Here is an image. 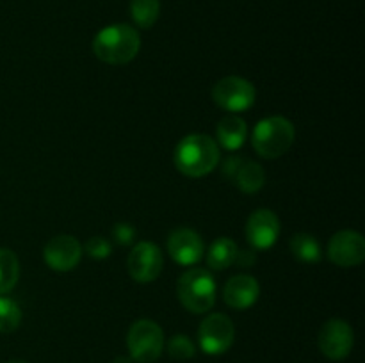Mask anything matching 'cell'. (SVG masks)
I'll return each mask as SVG.
<instances>
[{
    "label": "cell",
    "instance_id": "1",
    "mask_svg": "<svg viewBox=\"0 0 365 363\" xmlns=\"http://www.w3.org/2000/svg\"><path fill=\"white\" fill-rule=\"evenodd\" d=\"M221 160L220 144L205 134H189L175 148V166L189 178L212 173Z\"/></svg>",
    "mask_w": 365,
    "mask_h": 363
},
{
    "label": "cell",
    "instance_id": "2",
    "mask_svg": "<svg viewBox=\"0 0 365 363\" xmlns=\"http://www.w3.org/2000/svg\"><path fill=\"white\" fill-rule=\"evenodd\" d=\"M141 50V38L132 25L114 23L102 28L93 39V53L102 63L121 66L130 63Z\"/></svg>",
    "mask_w": 365,
    "mask_h": 363
},
{
    "label": "cell",
    "instance_id": "3",
    "mask_svg": "<svg viewBox=\"0 0 365 363\" xmlns=\"http://www.w3.org/2000/svg\"><path fill=\"white\" fill-rule=\"evenodd\" d=\"M294 125L284 116H269L260 120L252 132V146L264 159H278L294 144Z\"/></svg>",
    "mask_w": 365,
    "mask_h": 363
},
{
    "label": "cell",
    "instance_id": "4",
    "mask_svg": "<svg viewBox=\"0 0 365 363\" xmlns=\"http://www.w3.org/2000/svg\"><path fill=\"white\" fill-rule=\"evenodd\" d=\"M177 295L187 312L205 313L216 302V280L207 269H189L178 278Z\"/></svg>",
    "mask_w": 365,
    "mask_h": 363
},
{
    "label": "cell",
    "instance_id": "5",
    "mask_svg": "<svg viewBox=\"0 0 365 363\" xmlns=\"http://www.w3.org/2000/svg\"><path fill=\"white\" fill-rule=\"evenodd\" d=\"M130 358L138 363H153L164 351V333L155 320L139 319L127 335Z\"/></svg>",
    "mask_w": 365,
    "mask_h": 363
},
{
    "label": "cell",
    "instance_id": "6",
    "mask_svg": "<svg viewBox=\"0 0 365 363\" xmlns=\"http://www.w3.org/2000/svg\"><path fill=\"white\" fill-rule=\"evenodd\" d=\"M257 91L246 78L230 75L217 80L212 88V100L220 109L230 114L245 112L255 103Z\"/></svg>",
    "mask_w": 365,
    "mask_h": 363
},
{
    "label": "cell",
    "instance_id": "7",
    "mask_svg": "<svg viewBox=\"0 0 365 363\" xmlns=\"http://www.w3.org/2000/svg\"><path fill=\"white\" fill-rule=\"evenodd\" d=\"M234 338V322L225 313H210L198 327V344L205 354H223L232 347Z\"/></svg>",
    "mask_w": 365,
    "mask_h": 363
},
{
    "label": "cell",
    "instance_id": "8",
    "mask_svg": "<svg viewBox=\"0 0 365 363\" xmlns=\"http://www.w3.org/2000/svg\"><path fill=\"white\" fill-rule=\"evenodd\" d=\"M164 256L157 244L148 241L138 242L128 255V273L138 283H152L163 273Z\"/></svg>",
    "mask_w": 365,
    "mask_h": 363
},
{
    "label": "cell",
    "instance_id": "9",
    "mask_svg": "<svg viewBox=\"0 0 365 363\" xmlns=\"http://www.w3.org/2000/svg\"><path fill=\"white\" fill-rule=\"evenodd\" d=\"M317 344H319V351L328 359L339 362V359L348 358L349 352L353 351L355 333H353V327L346 320L330 319L321 327Z\"/></svg>",
    "mask_w": 365,
    "mask_h": 363
},
{
    "label": "cell",
    "instance_id": "10",
    "mask_svg": "<svg viewBox=\"0 0 365 363\" xmlns=\"http://www.w3.org/2000/svg\"><path fill=\"white\" fill-rule=\"evenodd\" d=\"M328 258L339 267H356L365 258V238L355 230H342L328 242Z\"/></svg>",
    "mask_w": 365,
    "mask_h": 363
},
{
    "label": "cell",
    "instance_id": "11",
    "mask_svg": "<svg viewBox=\"0 0 365 363\" xmlns=\"http://www.w3.org/2000/svg\"><path fill=\"white\" fill-rule=\"evenodd\" d=\"M82 251L84 248L73 235H57V237L50 238L48 244L45 246L43 258L52 270L68 273L78 265Z\"/></svg>",
    "mask_w": 365,
    "mask_h": 363
},
{
    "label": "cell",
    "instance_id": "12",
    "mask_svg": "<svg viewBox=\"0 0 365 363\" xmlns=\"http://www.w3.org/2000/svg\"><path fill=\"white\" fill-rule=\"evenodd\" d=\"M168 253L178 265L189 267L202 260L205 244L200 233L191 228H177L168 237Z\"/></svg>",
    "mask_w": 365,
    "mask_h": 363
},
{
    "label": "cell",
    "instance_id": "13",
    "mask_svg": "<svg viewBox=\"0 0 365 363\" xmlns=\"http://www.w3.org/2000/svg\"><path fill=\"white\" fill-rule=\"evenodd\" d=\"M280 235V219L269 209H259L248 217L246 238L255 249H269Z\"/></svg>",
    "mask_w": 365,
    "mask_h": 363
},
{
    "label": "cell",
    "instance_id": "14",
    "mask_svg": "<svg viewBox=\"0 0 365 363\" xmlns=\"http://www.w3.org/2000/svg\"><path fill=\"white\" fill-rule=\"evenodd\" d=\"M223 173L246 194H255L266 184V173L262 166L242 157H230L225 160Z\"/></svg>",
    "mask_w": 365,
    "mask_h": 363
},
{
    "label": "cell",
    "instance_id": "15",
    "mask_svg": "<svg viewBox=\"0 0 365 363\" xmlns=\"http://www.w3.org/2000/svg\"><path fill=\"white\" fill-rule=\"evenodd\" d=\"M260 287L257 280L248 274H237L230 278L223 288V299L230 308L248 310L259 299Z\"/></svg>",
    "mask_w": 365,
    "mask_h": 363
},
{
    "label": "cell",
    "instance_id": "16",
    "mask_svg": "<svg viewBox=\"0 0 365 363\" xmlns=\"http://www.w3.org/2000/svg\"><path fill=\"white\" fill-rule=\"evenodd\" d=\"M217 144L223 146L228 152H235L241 148L248 137V127L242 117L237 114H228L217 123Z\"/></svg>",
    "mask_w": 365,
    "mask_h": 363
},
{
    "label": "cell",
    "instance_id": "17",
    "mask_svg": "<svg viewBox=\"0 0 365 363\" xmlns=\"http://www.w3.org/2000/svg\"><path fill=\"white\" fill-rule=\"evenodd\" d=\"M237 244L230 237H220L210 244L207 253V265L214 270H225L237 262Z\"/></svg>",
    "mask_w": 365,
    "mask_h": 363
},
{
    "label": "cell",
    "instance_id": "18",
    "mask_svg": "<svg viewBox=\"0 0 365 363\" xmlns=\"http://www.w3.org/2000/svg\"><path fill=\"white\" fill-rule=\"evenodd\" d=\"M20 278V262L11 249L0 248V295H6L16 287Z\"/></svg>",
    "mask_w": 365,
    "mask_h": 363
},
{
    "label": "cell",
    "instance_id": "19",
    "mask_svg": "<svg viewBox=\"0 0 365 363\" xmlns=\"http://www.w3.org/2000/svg\"><path fill=\"white\" fill-rule=\"evenodd\" d=\"M289 248L292 256L303 263H316L321 260V246L314 235L296 233L289 242Z\"/></svg>",
    "mask_w": 365,
    "mask_h": 363
},
{
    "label": "cell",
    "instance_id": "20",
    "mask_svg": "<svg viewBox=\"0 0 365 363\" xmlns=\"http://www.w3.org/2000/svg\"><path fill=\"white\" fill-rule=\"evenodd\" d=\"M132 20L138 27L150 28L155 25L160 14L159 0H132L130 2Z\"/></svg>",
    "mask_w": 365,
    "mask_h": 363
},
{
    "label": "cell",
    "instance_id": "21",
    "mask_svg": "<svg viewBox=\"0 0 365 363\" xmlns=\"http://www.w3.org/2000/svg\"><path fill=\"white\" fill-rule=\"evenodd\" d=\"M21 322V310L13 299L0 295V333H13Z\"/></svg>",
    "mask_w": 365,
    "mask_h": 363
},
{
    "label": "cell",
    "instance_id": "22",
    "mask_svg": "<svg viewBox=\"0 0 365 363\" xmlns=\"http://www.w3.org/2000/svg\"><path fill=\"white\" fill-rule=\"evenodd\" d=\"M168 352H170V356L173 359H189L195 356L196 349L187 335H175L168 342Z\"/></svg>",
    "mask_w": 365,
    "mask_h": 363
},
{
    "label": "cell",
    "instance_id": "23",
    "mask_svg": "<svg viewBox=\"0 0 365 363\" xmlns=\"http://www.w3.org/2000/svg\"><path fill=\"white\" fill-rule=\"evenodd\" d=\"M84 251L88 253L89 258L93 260H103L110 255L113 246L106 237H91L84 246Z\"/></svg>",
    "mask_w": 365,
    "mask_h": 363
},
{
    "label": "cell",
    "instance_id": "24",
    "mask_svg": "<svg viewBox=\"0 0 365 363\" xmlns=\"http://www.w3.org/2000/svg\"><path fill=\"white\" fill-rule=\"evenodd\" d=\"M110 235H113V241L116 242L118 246H128L134 242L135 228L128 223H116L113 226Z\"/></svg>",
    "mask_w": 365,
    "mask_h": 363
},
{
    "label": "cell",
    "instance_id": "25",
    "mask_svg": "<svg viewBox=\"0 0 365 363\" xmlns=\"http://www.w3.org/2000/svg\"><path fill=\"white\" fill-rule=\"evenodd\" d=\"M132 358H127V356H118V358L113 359V363H132Z\"/></svg>",
    "mask_w": 365,
    "mask_h": 363
},
{
    "label": "cell",
    "instance_id": "26",
    "mask_svg": "<svg viewBox=\"0 0 365 363\" xmlns=\"http://www.w3.org/2000/svg\"><path fill=\"white\" fill-rule=\"evenodd\" d=\"M239 255H241V256H246V251H242V253H239ZM253 262H255V256H252V258H246V260H242V265H250V263H253Z\"/></svg>",
    "mask_w": 365,
    "mask_h": 363
},
{
    "label": "cell",
    "instance_id": "27",
    "mask_svg": "<svg viewBox=\"0 0 365 363\" xmlns=\"http://www.w3.org/2000/svg\"><path fill=\"white\" fill-rule=\"evenodd\" d=\"M9 363H27V362H21V359H14V362H9Z\"/></svg>",
    "mask_w": 365,
    "mask_h": 363
}]
</instances>
